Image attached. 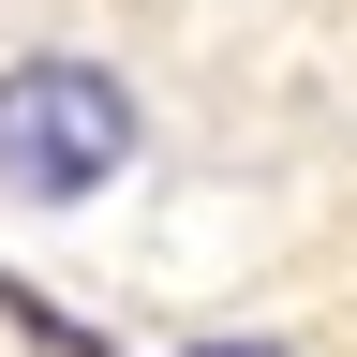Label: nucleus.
I'll use <instances>...</instances> for the list:
<instances>
[{
	"mask_svg": "<svg viewBox=\"0 0 357 357\" xmlns=\"http://www.w3.org/2000/svg\"><path fill=\"white\" fill-rule=\"evenodd\" d=\"M134 149H149L134 75L75 60V45L0 60V208H89V194L134 178Z\"/></svg>",
	"mask_w": 357,
	"mask_h": 357,
	"instance_id": "f257e3e1",
	"label": "nucleus"
},
{
	"mask_svg": "<svg viewBox=\"0 0 357 357\" xmlns=\"http://www.w3.org/2000/svg\"><path fill=\"white\" fill-rule=\"evenodd\" d=\"M0 328H15L30 357H119L105 328H89V312H60V298H45V283H30V268H0Z\"/></svg>",
	"mask_w": 357,
	"mask_h": 357,
	"instance_id": "f03ea898",
	"label": "nucleus"
},
{
	"mask_svg": "<svg viewBox=\"0 0 357 357\" xmlns=\"http://www.w3.org/2000/svg\"><path fill=\"white\" fill-rule=\"evenodd\" d=\"M178 357H298V342H268V328H208V342H178Z\"/></svg>",
	"mask_w": 357,
	"mask_h": 357,
	"instance_id": "7ed1b4c3",
	"label": "nucleus"
}]
</instances>
